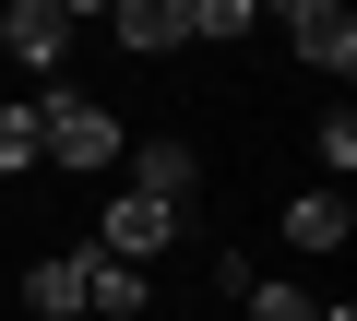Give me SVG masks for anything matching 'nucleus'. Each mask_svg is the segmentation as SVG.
<instances>
[{
	"label": "nucleus",
	"instance_id": "423d86ee",
	"mask_svg": "<svg viewBox=\"0 0 357 321\" xmlns=\"http://www.w3.org/2000/svg\"><path fill=\"white\" fill-rule=\"evenodd\" d=\"M107 36L131 60H167V48H191V24H178V0H107Z\"/></svg>",
	"mask_w": 357,
	"mask_h": 321
},
{
	"label": "nucleus",
	"instance_id": "6e6552de",
	"mask_svg": "<svg viewBox=\"0 0 357 321\" xmlns=\"http://www.w3.org/2000/svg\"><path fill=\"white\" fill-rule=\"evenodd\" d=\"M345 238H357V203L345 191H298L286 203V250H345Z\"/></svg>",
	"mask_w": 357,
	"mask_h": 321
},
{
	"label": "nucleus",
	"instance_id": "20e7f679",
	"mask_svg": "<svg viewBox=\"0 0 357 321\" xmlns=\"http://www.w3.org/2000/svg\"><path fill=\"white\" fill-rule=\"evenodd\" d=\"M119 167H131V191H143V203H178V214H191V191H203V155L178 143V131H155L143 155H119Z\"/></svg>",
	"mask_w": 357,
	"mask_h": 321
},
{
	"label": "nucleus",
	"instance_id": "1a4fd4ad",
	"mask_svg": "<svg viewBox=\"0 0 357 321\" xmlns=\"http://www.w3.org/2000/svg\"><path fill=\"white\" fill-rule=\"evenodd\" d=\"M24 309H36V321H84V250H72V262H36V274H24Z\"/></svg>",
	"mask_w": 357,
	"mask_h": 321
},
{
	"label": "nucleus",
	"instance_id": "ddd939ff",
	"mask_svg": "<svg viewBox=\"0 0 357 321\" xmlns=\"http://www.w3.org/2000/svg\"><path fill=\"white\" fill-rule=\"evenodd\" d=\"M48 13H60V24H107V0H48Z\"/></svg>",
	"mask_w": 357,
	"mask_h": 321
},
{
	"label": "nucleus",
	"instance_id": "f257e3e1",
	"mask_svg": "<svg viewBox=\"0 0 357 321\" xmlns=\"http://www.w3.org/2000/svg\"><path fill=\"white\" fill-rule=\"evenodd\" d=\"M36 131H48V167H72V179H107L119 155H131V131H119L96 95H72V84L36 95Z\"/></svg>",
	"mask_w": 357,
	"mask_h": 321
},
{
	"label": "nucleus",
	"instance_id": "39448f33",
	"mask_svg": "<svg viewBox=\"0 0 357 321\" xmlns=\"http://www.w3.org/2000/svg\"><path fill=\"white\" fill-rule=\"evenodd\" d=\"M72 36H84V24H60L48 0H13V13H0V48H13L24 72H48V84H60V60H72Z\"/></svg>",
	"mask_w": 357,
	"mask_h": 321
},
{
	"label": "nucleus",
	"instance_id": "f8f14e48",
	"mask_svg": "<svg viewBox=\"0 0 357 321\" xmlns=\"http://www.w3.org/2000/svg\"><path fill=\"white\" fill-rule=\"evenodd\" d=\"M238 309H250V321H321V297H310V285H274V274H250Z\"/></svg>",
	"mask_w": 357,
	"mask_h": 321
},
{
	"label": "nucleus",
	"instance_id": "9b49d317",
	"mask_svg": "<svg viewBox=\"0 0 357 321\" xmlns=\"http://www.w3.org/2000/svg\"><path fill=\"white\" fill-rule=\"evenodd\" d=\"M24 167H48V131H36V95H13V107H0V179H24Z\"/></svg>",
	"mask_w": 357,
	"mask_h": 321
},
{
	"label": "nucleus",
	"instance_id": "7ed1b4c3",
	"mask_svg": "<svg viewBox=\"0 0 357 321\" xmlns=\"http://www.w3.org/2000/svg\"><path fill=\"white\" fill-rule=\"evenodd\" d=\"M262 13L286 24V48H298L310 72H333V84L357 72V13H345V0H262Z\"/></svg>",
	"mask_w": 357,
	"mask_h": 321
},
{
	"label": "nucleus",
	"instance_id": "9d476101",
	"mask_svg": "<svg viewBox=\"0 0 357 321\" xmlns=\"http://www.w3.org/2000/svg\"><path fill=\"white\" fill-rule=\"evenodd\" d=\"M178 24H191V48H238L262 24V0H178Z\"/></svg>",
	"mask_w": 357,
	"mask_h": 321
},
{
	"label": "nucleus",
	"instance_id": "f03ea898",
	"mask_svg": "<svg viewBox=\"0 0 357 321\" xmlns=\"http://www.w3.org/2000/svg\"><path fill=\"white\" fill-rule=\"evenodd\" d=\"M178 238H191V214H178V203H143V191H107V214H96V250H107V262H143V274H155Z\"/></svg>",
	"mask_w": 357,
	"mask_h": 321
},
{
	"label": "nucleus",
	"instance_id": "0eeeda50",
	"mask_svg": "<svg viewBox=\"0 0 357 321\" xmlns=\"http://www.w3.org/2000/svg\"><path fill=\"white\" fill-rule=\"evenodd\" d=\"M143 297H155V274H143V262L84 250V309H96V321H143Z\"/></svg>",
	"mask_w": 357,
	"mask_h": 321
}]
</instances>
